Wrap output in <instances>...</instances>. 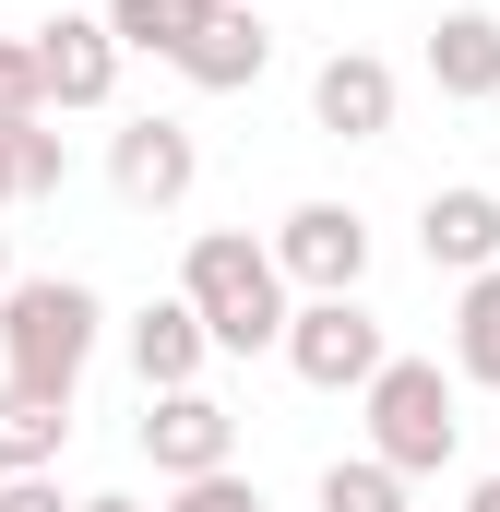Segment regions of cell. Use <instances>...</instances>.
Wrapping results in <instances>:
<instances>
[{"instance_id": "d6986e66", "label": "cell", "mask_w": 500, "mask_h": 512, "mask_svg": "<svg viewBox=\"0 0 500 512\" xmlns=\"http://www.w3.org/2000/svg\"><path fill=\"white\" fill-rule=\"evenodd\" d=\"M155 512H262V489H250L239 465H215V477H179V489H167Z\"/></svg>"}, {"instance_id": "4fadbf2b", "label": "cell", "mask_w": 500, "mask_h": 512, "mask_svg": "<svg viewBox=\"0 0 500 512\" xmlns=\"http://www.w3.org/2000/svg\"><path fill=\"white\" fill-rule=\"evenodd\" d=\"M203 322H191V298H143L131 310V370H143V393H179V382H203Z\"/></svg>"}, {"instance_id": "30bf717a", "label": "cell", "mask_w": 500, "mask_h": 512, "mask_svg": "<svg viewBox=\"0 0 500 512\" xmlns=\"http://www.w3.org/2000/svg\"><path fill=\"white\" fill-rule=\"evenodd\" d=\"M417 251H429V274H489L500 262V191H477V179L429 191L417 203Z\"/></svg>"}, {"instance_id": "ffe728a7", "label": "cell", "mask_w": 500, "mask_h": 512, "mask_svg": "<svg viewBox=\"0 0 500 512\" xmlns=\"http://www.w3.org/2000/svg\"><path fill=\"white\" fill-rule=\"evenodd\" d=\"M24 120H48V96H36V48L0 36V131H24Z\"/></svg>"}, {"instance_id": "7a4b0ae2", "label": "cell", "mask_w": 500, "mask_h": 512, "mask_svg": "<svg viewBox=\"0 0 500 512\" xmlns=\"http://www.w3.org/2000/svg\"><path fill=\"white\" fill-rule=\"evenodd\" d=\"M179 298H191V322H203L215 358H262L286 334V274H274V251L250 227H203L191 262H179Z\"/></svg>"}, {"instance_id": "7402d4cb", "label": "cell", "mask_w": 500, "mask_h": 512, "mask_svg": "<svg viewBox=\"0 0 500 512\" xmlns=\"http://www.w3.org/2000/svg\"><path fill=\"white\" fill-rule=\"evenodd\" d=\"M465 512H500V477H477V489H465Z\"/></svg>"}, {"instance_id": "cb8c5ba5", "label": "cell", "mask_w": 500, "mask_h": 512, "mask_svg": "<svg viewBox=\"0 0 500 512\" xmlns=\"http://www.w3.org/2000/svg\"><path fill=\"white\" fill-rule=\"evenodd\" d=\"M0 203H12V143H0Z\"/></svg>"}, {"instance_id": "5bb4252c", "label": "cell", "mask_w": 500, "mask_h": 512, "mask_svg": "<svg viewBox=\"0 0 500 512\" xmlns=\"http://www.w3.org/2000/svg\"><path fill=\"white\" fill-rule=\"evenodd\" d=\"M60 441H72V405L0 382V477H48V465H60Z\"/></svg>"}, {"instance_id": "52a82bcc", "label": "cell", "mask_w": 500, "mask_h": 512, "mask_svg": "<svg viewBox=\"0 0 500 512\" xmlns=\"http://www.w3.org/2000/svg\"><path fill=\"white\" fill-rule=\"evenodd\" d=\"M24 48H36V96L48 108H108L120 96V36L96 12H48V24H24Z\"/></svg>"}, {"instance_id": "d4e9b609", "label": "cell", "mask_w": 500, "mask_h": 512, "mask_svg": "<svg viewBox=\"0 0 500 512\" xmlns=\"http://www.w3.org/2000/svg\"><path fill=\"white\" fill-rule=\"evenodd\" d=\"M0 286H12V239H0Z\"/></svg>"}, {"instance_id": "e0dca14e", "label": "cell", "mask_w": 500, "mask_h": 512, "mask_svg": "<svg viewBox=\"0 0 500 512\" xmlns=\"http://www.w3.org/2000/svg\"><path fill=\"white\" fill-rule=\"evenodd\" d=\"M0 143H12V203H48V191L72 179V143H60V131H48V120L0 131Z\"/></svg>"}, {"instance_id": "484cf974", "label": "cell", "mask_w": 500, "mask_h": 512, "mask_svg": "<svg viewBox=\"0 0 500 512\" xmlns=\"http://www.w3.org/2000/svg\"><path fill=\"white\" fill-rule=\"evenodd\" d=\"M250 12H262V0H250Z\"/></svg>"}, {"instance_id": "9c48e42d", "label": "cell", "mask_w": 500, "mask_h": 512, "mask_svg": "<svg viewBox=\"0 0 500 512\" xmlns=\"http://www.w3.org/2000/svg\"><path fill=\"white\" fill-rule=\"evenodd\" d=\"M167 72H179V84H203V96H250V84L274 72V36H262V12H250V0H215V12H203V36H191Z\"/></svg>"}, {"instance_id": "8992f818", "label": "cell", "mask_w": 500, "mask_h": 512, "mask_svg": "<svg viewBox=\"0 0 500 512\" xmlns=\"http://www.w3.org/2000/svg\"><path fill=\"white\" fill-rule=\"evenodd\" d=\"M143 465H155L167 489H179V477H215V465H239V417H227L203 382L143 393Z\"/></svg>"}, {"instance_id": "7c38bea8", "label": "cell", "mask_w": 500, "mask_h": 512, "mask_svg": "<svg viewBox=\"0 0 500 512\" xmlns=\"http://www.w3.org/2000/svg\"><path fill=\"white\" fill-rule=\"evenodd\" d=\"M429 84L453 108H489L500 96V12H441L429 24Z\"/></svg>"}, {"instance_id": "603a6c76", "label": "cell", "mask_w": 500, "mask_h": 512, "mask_svg": "<svg viewBox=\"0 0 500 512\" xmlns=\"http://www.w3.org/2000/svg\"><path fill=\"white\" fill-rule=\"evenodd\" d=\"M72 512H143V501H120V489H108V501H72Z\"/></svg>"}, {"instance_id": "8fae6325", "label": "cell", "mask_w": 500, "mask_h": 512, "mask_svg": "<svg viewBox=\"0 0 500 512\" xmlns=\"http://www.w3.org/2000/svg\"><path fill=\"white\" fill-rule=\"evenodd\" d=\"M310 120L334 131V143H381V131H393V60L334 48V60L310 72Z\"/></svg>"}, {"instance_id": "2e32d148", "label": "cell", "mask_w": 500, "mask_h": 512, "mask_svg": "<svg viewBox=\"0 0 500 512\" xmlns=\"http://www.w3.org/2000/svg\"><path fill=\"white\" fill-rule=\"evenodd\" d=\"M203 12H215V0H108L96 24L120 36V60H131V48H143V60H179V48L203 36Z\"/></svg>"}, {"instance_id": "ac0fdd59", "label": "cell", "mask_w": 500, "mask_h": 512, "mask_svg": "<svg viewBox=\"0 0 500 512\" xmlns=\"http://www.w3.org/2000/svg\"><path fill=\"white\" fill-rule=\"evenodd\" d=\"M322 512H405V477L370 465V453L358 465H322Z\"/></svg>"}, {"instance_id": "ba28073f", "label": "cell", "mask_w": 500, "mask_h": 512, "mask_svg": "<svg viewBox=\"0 0 500 512\" xmlns=\"http://www.w3.org/2000/svg\"><path fill=\"white\" fill-rule=\"evenodd\" d=\"M108 179H120V203H143V215L191 203V179H203V143H191V120H131L120 143H108Z\"/></svg>"}, {"instance_id": "44dd1931", "label": "cell", "mask_w": 500, "mask_h": 512, "mask_svg": "<svg viewBox=\"0 0 500 512\" xmlns=\"http://www.w3.org/2000/svg\"><path fill=\"white\" fill-rule=\"evenodd\" d=\"M0 512H72V501H60V477H0Z\"/></svg>"}, {"instance_id": "277c9868", "label": "cell", "mask_w": 500, "mask_h": 512, "mask_svg": "<svg viewBox=\"0 0 500 512\" xmlns=\"http://www.w3.org/2000/svg\"><path fill=\"white\" fill-rule=\"evenodd\" d=\"M274 358H286L310 393H358L393 346H381V322L358 310V298H298V310H286V334H274Z\"/></svg>"}, {"instance_id": "3957f363", "label": "cell", "mask_w": 500, "mask_h": 512, "mask_svg": "<svg viewBox=\"0 0 500 512\" xmlns=\"http://www.w3.org/2000/svg\"><path fill=\"white\" fill-rule=\"evenodd\" d=\"M358 405H370V465H393V477H441L453 441H465L441 358H381L370 382H358Z\"/></svg>"}, {"instance_id": "5b68a950", "label": "cell", "mask_w": 500, "mask_h": 512, "mask_svg": "<svg viewBox=\"0 0 500 512\" xmlns=\"http://www.w3.org/2000/svg\"><path fill=\"white\" fill-rule=\"evenodd\" d=\"M262 251H274L286 286H310V298H358V286H370V215H358V203H298Z\"/></svg>"}, {"instance_id": "9a60e30c", "label": "cell", "mask_w": 500, "mask_h": 512, "mask_svg": "<svg viewBox=\"0 0 500 512\" xmlns=\"http://www.w3.org/2000/svg\"><path fill=\"white\" fill-rule=\"evenodd\" d=\"M453 382L500 393V262L465 274V298H453Z\"/></svg>"}, {"instance_id": "6da1fadb", "label": "cell", "mask_w": 500, "mask_h": 512, "mask_svg": "<svg viewBox=\"0 0 500 512\" xmlns=\"http://www.w3.org/2000/svg\"><path fill=\"white\" fill-rule=\"evenodd\" d=\"M96 322H108V310H96L84 274H12V286H0V382L72 405L84 358H96Z\"/></svg>"}]
</instances>
